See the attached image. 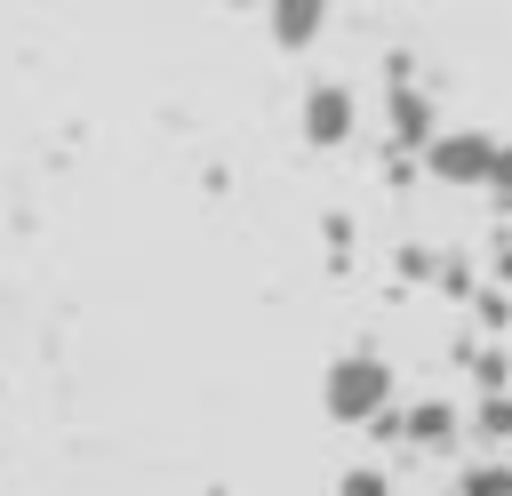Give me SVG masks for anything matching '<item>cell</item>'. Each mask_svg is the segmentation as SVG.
<instances>
[{
    "instance_id": "cell-1",
    "label": "cell",
    "mask_w": 512,
    "mask_h": 496,
    "mask_svg": "<svg viewBox=\"0 0 512 496\" xmlns=\"http://www.w3.org/2000/svg\"><path fill=\"white\" fill-rule=\"evenodd\" d=\"M320 400H328V416H336V424H376V416L392 408V368H384L376 352H344V360L328 368Z\"/></svg>"
},
{
    "instance_id": "cell-2",
    "label": "cell",
    "mask_w": 512,
    "mask_h": 496,
    "mask_svg": "<svg viewBox=\"0 0 512 496\" xmlns=\"http://www.w3.org/2000/svg\"><path fill=\"white\" fill-rule=\"evenodd\" d=\"M424 160H432V176H440V184H488L496 144H488L480 128H456V136H432V144H424Z\"/></svg>"
},
{
    "instance_id": "cell-3",
    "label": "cell",
    "mask_w": 512,
    "mask_h": 496,
    "mask_svg": "<svg viewBox=\"0 0 512 496\" xmlns=\"http://www.w3.org/2000/svg\"><path fill=\"white\" fill-rule=\"evenodd\" d=\"M304 136H312V144H344V136H352V96H344L336 80L304 96Z\"/></svg>"
},
{
    "instance_id": "cell-4",
    "label": "cell",
    "mask_w": 512,
    "mask_h": 496,
    "mask_svg": "<svg viewBox=\"0 0 512 496\" xmlns=\"http://www.w3.org/2000/svg\"><path fill=\"white\" fill-rule=\"evenodd\" d=\"M392 136L400 144H432V112H424L416 88H392Z\"/></svg>"
},
{
    "instance_id": "cell-5",
    "label": "cell",
    "mask_w": 512,
    "mask_h": 496,
    "mask_svg": "<svg viewBox=\"0 0 512 496\" xmlns=\"http://www.w3.org/2000/svg\"><path fill=\"white\" fill-rule=\"evenodd\" d=\"M400 432H416V440H424V448H440V440H448V432H456V416H448V408H440V400H424V408H408V416H400Z\"/></svg>"
},
{
    "instance_id": "cell-6",
    "label": "cell",
    "mask_w": 512,
    "mask_h": 496,
    "mask_svg": "<svg viewBox=\"0 0 512 496\" xmlns=\"http://www.w3.org/2000/svg\"><path fill=\"white\" fill-rule=\"evenodd\" d=\"M272 32L296 48V40H312V32H320V8H280V16H272Z\"/></svg>"
},
{
    "instance_id": "cell-7",
    "label": "cell",
    "mask_w": 512,
    "mask_h": 496,
    "mask_svg": "<svg viewBox=\"0 0 512 496\" xmlns=\"http://www.w3.org/2000/svg\"><path fill=\"white\" fill-rule=\"evenodd\" d=\"M336 496H392V480H384L376 464H352V472L336 480Z\"/></svg>"
},
{
    "instance_id": "cell-8",
    "label": "cell",
    "mask_w": 512,
    "mask_h": 496,
    "mask_svg": "<svg viewBox=\"0 0 512 496\" xmlns=\"http://www.w3.org/2000/svg\"><path fill=\"white\" fill-rule=\"evenodd\" d=\"M488 192L512 200V144H496V160H488Z\"/></svg>"
},
{
    "instance_id": "cell-9",
    "label": "cell",
    "mask_w": 512,
    "mask_h": 496,
    "mask_svg": "<svg viewBox=\"0 0 512 496\" xmlns=\"http://www.w3.org/2000/svg\"><path fill=\"white\" fill-rule=\"evenodd\" d=\"M464 496H512V472H472Z\"/></svg>"
}]
</instances>
